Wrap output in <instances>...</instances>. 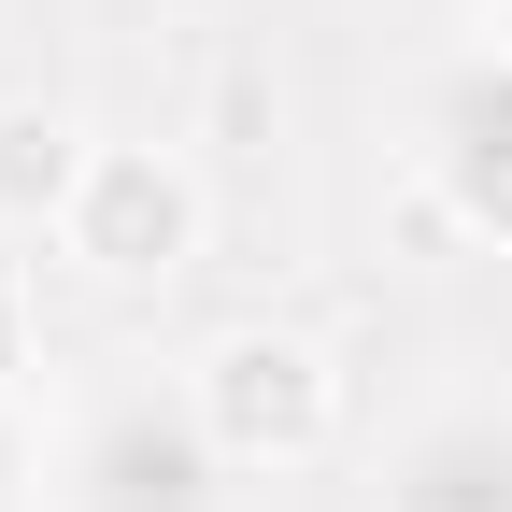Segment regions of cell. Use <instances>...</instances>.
I'll list each match as a JSON object with an SVG mask.
<instances>
[{
    "instance_id": "2",
    "label": "cell",
    "mask_w": 512,
    "mask_h": 512,
    "mask_svg": "<svg viewBox=\"0 0 512 512\" xmlns=\"http://www.w3.org/2000/svg\"><path fill=\"white\" fill-rule=\"evenodd\" d=\"M384 512H512V413H441L399 456Z\"/></svg>"
},
{
    "instance_id": "6",
    "label": "cell",
    "mask_w": 512,
    "mask_h": 512,
    "mask_svg": "<svg viewBox=\"0 0 512 512\" xmlns=\"http://www.w3.org/2000/svg\"><path fill=\"white\" fill-rule=\"evenodd\" d=\"M0 512H15V427H0Z\"/></svg>"
},
{
    "instance_id": "7",
    "label": "cell",
    "mask_w": 512,
    "mask_h": 512,
    "mask_svg": "<svg viewBox=\"0 0 512 512\" xmlns=\"http://www.w3.org/2000/svg\"><path fill=\"white\" fill-rule=\"evenodd\" d=\"M498 57H512V0H498Z\"/></svg>"
},
{
    "instance_id": "5",
    "label": "cell",
    "mask_w": 512,
    "mask_h": 512,
    "mask_svg": "<svg viewBox=\"0 0 512 512\" xmlns=\"http://www.w3.org/2000/svg\"><path fill=\"white\" fill-rule=\"evenodd\" d=\"M214 441H313V356H285V342H242L228 356V384H214Z\"/></svg>"
},
{
    "instance_id": "1",
    "label": "cell",
    "mask_w": 512,
    "mask_h": 512,
    "mask_svg": "<svg viewBox=\"0 0 512 512\" xmlns=\"http://www.w3.org/2000/svg\"><path fill=\"white\" fill-rule=\"evenodd\" d=\"M214 484H228V441H214V413L200 399H128L72 441V512H214Z\"/></svg>"
},
{
    "instance_id": "4",
    "label": "cell",
    "mask_w": 512,
    "mask_h": 512,
    "mask_svg": "<svg viewBox=\"0 0 512 512\" xmlns=\"http://www.w3.org/2000/svg\"><path fill=\"white\" fill-rule=\"evenodd\" d=\"M86 256H100V271H157V256L185 242V185L171 171H143V157H100V185H86Z\"/></svg>"
},
{
    "instance_id": "3",
    "label": "cell",
    "mask_w": 512,
    "mask_h": 512,
    "mask_svg": "<svg viewBox=\"0 0 512 512\" xmlns=\"http://www.w3.org/2000/svg\"><path fill=\"white\" fill-rule=\"evenodd\" d=\"M427 143H441V171H456V200L512 228V57H498V72H456V86H441Z\"/></svg>"
}]
</instances>
